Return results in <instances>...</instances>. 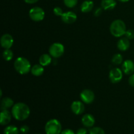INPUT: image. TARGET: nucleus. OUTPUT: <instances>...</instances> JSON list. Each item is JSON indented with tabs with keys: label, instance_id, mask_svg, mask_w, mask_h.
Returning <instances> with one entry per match:
<instances>
[{
	"label": "nucleus",
	"instance_id": "f257e3e1",
	"mask_svg": "<svg viewBox=\"0 0 134 134\" xmlns=\"http://www.w3.org/2000/svg\"><path fill=\"white\" fill-rule=\"evenodd\" d=\"M11 113L17 120L23 121L26 120L30 115V109L24 103H17L12 107Z\"/></svg>",
	"mask_w": 134,
	"mask_h": 134
},
{
	"label": "nucleus",
	"instance_id": "f03ea898",
	"mask_svg": "<svg viewBox=\"0 0 134 134\" xmlns=\"http://www.w3.org/2000/svg\"><path fill=\"white\" fill-rule=\"evenodd\" d=\"M15 70L19 74L26 75L31 71V65L27 59L24 57H18L16 59L14 63Z\"/></svg>",
	"mask_w": 134,
	"mask_h": 134
},
{
	"label": "nucleus",
	"instance_id": "7ed1b4c3",
	"mask_svg": "<svg viewBox=\"0 0 134 134\" xmlns=\"http://www.w3.org/2000/svg\"><path fill=\"white\" fill-rule=\"evenodd\" d=\"M126 26L121 20H115L110 26V32L115 37H120L125 35Z\"/></svg>",
	"mask_w": 134,
	"mask_h": 134
},
{
	"label": "nucleus",
	"instance_id": "20e7f679",
	"mask_svg": "<svg viewBox=\"0 0 134 134\" xmlns=\"http://www.w3.org/2000/svg\"><path fill=\"white\" fill-rule=\"evenodd\" d=\"M46 134H60L62 132L61 123L56 119H51L45 124Z\"/></svg>",
	"mask_w": 134,
	"mask_h": 134
},
{
	"label": "nucleus",
	"instance_id": "39448f33",
	"mask_svg": "<svg viewBox=\"0 0 134 134\" xmlns=\"http://www.w3.org/2000/svg\"><path fill=\"white\" fill-rule=\"evenodd\" d=\"M65 51L64 46L62 43H54L49 48V54L52 58H58L63 56Z\"/></svg>",
	"mask_w": 134,
	"mask_h": 134
},
{
	"label": "nucleus",
	"instance_id": "423d86ee",
	"mask_svg": "<svg viewBox=\"0 0 134 134\" xmlns=\"http://www.w3.org/2000/svg\"><path fill=\"white\" fill-rule=\"evenodd\" d=\"M44 10L39 7H34L31 8L29 12V16L30 18L35 22H40L42 21L44 18Z\"/></svg>",
	"mask_w": 134,
	"mask_h": 134
},
{
	"label": "nucleus",
	"instance_id": "0eeeda50",
	"mask_svg": "<svg viewBox=\"0 0 134 134\" xmlns=\"http://www.w3.org/2000/svg\"><path fill=\"white\" fill-rule=\"evenodd\" d=\"M122 70L120 68H115L111 69L109 72V77L112 83H118L122 79Z\"/></svg>",
	"mask_w": 134,
	"mask_h": 134
},
{
	"label": "nucleus",
	"instance_id": "6e6552de",
	"mask_svg": "<svg viewBox=\"0 0 134 134\" xmlns=\"http://www.w3.org/2000/svg\"><path fill=\"white\" fill-rule=\"evenodd\" d=\"M80 97H81V100L82 102L86 104H90L92 103L95 99V95L93 91L89 89H85L82 90L80 94Z\"/></svg>",
	"mask_w": 134,
	"mask_h": 134
},
{
	"label": "nucleus",
	"instance_id": "1a4fd4ad",
	"mask_svg": "<svg viewBox=\"0 0 134 134\" xmlns=\"http://www.w3.org/2000/svg\"><path fill=\"white\" fill-rule=\"evenodd\" d=\"M0 43L3 48L5 49H9L11 48L14 43V39L11 35L9 34H5L1 36Z\"/></svg>",
	"mask_w": 134,
	"mask_h": 134
},
{
	"label": "nucleus",
	"instance_id": "9d476101",
	"mask_svg": "<svg viewBox=\"0 0 134 134\" xmlns=\"http://www.w3.org/2000/svg\"><path fill=\"white\" fill-rule=\"evenodd\" d=\"M85 105L82 102L80 101H75L71 103V109L72 112L77 115H81L85 111Z\"/></svg>",
	"mask_w": 134,
	"mask_h": 134
},
{
	"label": "nucleus",
	"instance_id": "9b49d317",
	"mask_svg": "<svg viewBox=\"0 0 134 134\" xmlns=\"http://www.w3.org/2000/svg\"><path fill=\"white\" fill-rule=\"evenodd\" d=\"M77 16L75 13L72 11H68L63 13L61 16V19L64 23L71 24L77 20Z\"/></svg>",
	"mask_w": 134,
	"mask_h": 134
},
{
	"label": "nucleus",
	"instance_id": "f8f14e48",
	"mask_svg": "<svg viewBox=\"0 0 134 134\" xmlns=\"http://www.w3.org/2000/svg\"><path fill=\"white\" fill-rule=\"evenodd\" d=\"M122 70L124 74L132 75L134 73V62L131 60H126L122 65Z\"/></svg>",
	"mask_w": 134,
	"mask_h": 134
},
{
	"label": "nucleus",
	"instance_id": "ddd939ff",
	"mask_svg": "<svg viewBox=\"0 0 134 134\" xmlns=\"http://www.w3.org/2000/svg\"><path fill=\"white\" fill-rule=\"evenodd\" d=\"M82 124L86 128H92L95 124V119L91 114H86L82 118Z\"/></svg>",
	"mask_w": 134,
	"mask_h": 134
},
{
	"label": "nucleus",
	"instance_id": "4468645a",
	"mask_svg": "<svg viewBox=\"0 0 134 134\" xmlns=\"http://www.w3.org/2000/svg\"><path fill=\"white\" fill-rule=\"evenodd\" d=\"M12 113L8 110H1L0 114V123L2 126H5L9 124L11 120Z\"/></svg>",
	"mask_w": 134,
	"mask_h": 134
},
{
	"label": "nucleus",
	"instance_id": "2eb2a0df",
	"mask_svg": "<svg viewBox=\"0 0 134 134\" xmlns=\"http://www.w3.org/2000/svg\"><path fill=\"white\" fill-rule=\"evenodd\" d=\"M130 42L129 39L126 37L119 39L117 43V47L120 51H127L130 48Z\"/></svg>",
	"mask_w": 134,
	"mask_h": 134
},
{
	"label": "nucleus",
	"instance_id": "dca6fc26",
	"mask_svg": "<svg viewBox=\"0 0 134 134\" xmlns=\"http://www.w3.org/2000/svg\"><path fill=\"white\" fill-rule=\"evenodd\" d=\"M101 5L104 10H113L116 7V2L115 0H102Z\"/></svg>",
	"mask_w": 134,
	"mask_h": 134
},
{
	"label": "nucleus",
	"instance_id": "f3484780",
	"mask_svg": "<svg viewBox=\"0 0 134 134\" xmlns=\"http://www.w3.org/2000/svg\"><path fill=\"white\" fill-rule=\"evenodd\" d=\"M94 8V2L90 0H86L81 5V10L84 13H89Z\"/></svg>",
	"mask_w": 134,
	"mask_h": 134
},
{
	"label": "nucleus",
	"instance_id": "a211bd4d",
	"mask_svg": "<svg viewBox=\"0 0 134 134\" xmlns=\"http://www.w3.org/2000/svg\"><path fill=\"white\" fill-rule=\"evenodd\" d=\"M14 105V101L10 98H5L1 102V109L7 110L10 107H13Z\"/></svg>",
	"mask_w": 134,
	"mask_h": 134
},
{
	"label": "nucleus",
	"instance_id": "6ab92c4d",
	"mask_svg": "<svg viewBox=\"0 0 134 134\" xmlns=\"http://www.w3.org/2000/svg\"><path fill=\"white\" fill-rule=\"evenodd\" d=\"M44 71V69L43 65H41V64H35L34 66L31 67V73L33 75L39 77L43 74Z\"/></svg>",
	"mask_w": 134,
	"mask_h": 134
},
{
	"label": "nucleus",
	"instance_id": "aec40b11",
	"mask_svg": "<svg viewBox=\"0 0 134 134\" xmlns=\"http://www.w3.org/2000/svg\"><path fill=\"white\" fill-rule=\"evenodd\" d=\"M52 63V56L47 54L41 55L39 58V64L43 67L48 66Z\"/></svg>",
	"mask_w": 134,
	"mask_h": 134
},
{
	"label": "nucleus",
	"instance_id": "412c9836",
	"mask_svg": "<svg viewBox=\"0 0 134 134\" xmlns=\"http://www.w3.org/2000/svg\"><path fill=\"white\" fill-rule=\"evenodd\" d=\"M20 130L15 126H8L4 129V134H19Z\"/></svg>",
	"mask_w": 134,
	"mask_h": 134
},
{
	"label": "nucleus",
	"instance_id": "4be33fe9",
	"mask_svg": "<svg viewBox=\"0 0 134 134\" xmlns=\"http://www.w3.org/2000/svg\"><path fill=\"white\" fill-rule=\"evenodd\" d=\"M14 54L13 51L9 48V49H5L3 52V58L6 61H10L13 59Z\"/></svg>",
	"mask_w": 134,
	"mask_h": 134
},
{
	"label": "nucleus",
	"instance_id": "5701e85b",
	"mask_svg": "<svg viewBox=\"0 0 134 134\" xmlns=\"http://www.w3.org/2000/svg\"><path fill=\"white\" fill-rule=\"evenodd\" d=\"M123 62V58L120 54H116L112 58V62L115 65H119L121 64Z\"/></svg>",
	"mask_w": 134,
	"mask_h": 134
},
{
	"label": "nucleus",
	"instance_id": "b1692460",
	"mask_svg": "<svg viewBox=\"0 0 134 134\" xmlns=\"http://www.w3.org/2000/svg\"><path fill=\"white\" fill-rule=\"evenodd\" d=\"M89 134H105V133L100 127H94L90 130Z\"/></svg>",
	"mask_w": 134,
	"mask_h": 134
},
{
	"label": "nucleus",
	"instance_id": "393cba45",
	"mask_svg": "<svg viewBox=\"0 0 134 134\" xmlns=\"http://www.w3.org/2000/svg\"><path fill=\"white\" fill-rule=\"evenodd\" d=\"M64 3L68 7L73 8L78 3V0H64Z\"/></svg>",
	"mask_w": 134,
	"mask_h": 134
},
{
	"label": "nucleus",
	"instance_id": "a878e982",
	"mask_svg": "<svg viewBox=\"0 0 134 134\" xmlns=\"http://www.w3.org/2000/svg\"><path fill=\"white\" fill-rule=\"evenodd\" d=\"M125 37L128 38L129 40H132L134 39V31L133 30H126L125 33Z\"/></svg>",
	"mask_w": 134,
	"mask_h": 134
},
{
	"label": "nucleus",
	"instance_id": "bb28decb",
	"mask_svg": "<svg viewBox=\"0 0 134 134\" xmlns=\"http://www.w3.org/2000/svg\"><path fill=\"white\" fill-rule=\"evenodd\" d=\"M54 14L56 16H62V15L63 14L64 12H63L62 9L60 7H56L53 10Z\"/></svg>",
	"mask_w": 134,
	"mask_h": 134
},
{
	"label": "nucleus",
	"instance_id": "cd10ccee",
	"mask_svg": "<svg viewBox=\"0 0 134 134\" xmlns=\"http://www.w3.org/2000/svg\"><path fill=\"white\" fill-rule=\"evenodd\" d=\"M30 131V128L27 125H23L20 128V132L23 134L27 133Z\"/></svg>",
	"mask_w": 134,
	"mask_h": 134
},
{
	"label": "nucleus",
	"instance_id": "c85d7f7f",
	"mask_svg": "<svg viewBox=\"0 0 134 134\" xmlns=\"http://www.w3.org/2000/svg\"><path fill=\"white\" fill-rule=\"evenodd\" d=\"M102 12H103V9L102 7H98L97 9H95L94 12V14L96 16H99L101 14H102Z\"/></svg>",
	"mask_w": 134,
	"mask_h": 134
},
{
	"label": "nucleus",
	"instance_id": "c756f323",
	"mask_svg": "<svg viewBox=\"0 0 134 134\" xmlns=\"http://www.w3.org/2000/svg\"><path fill=\"white\" fill-rule=\"evenodd\" d=\"M88 133V131L86 128H79L78 130L76 132V134H87Z\"/></svg>",
	"mask_w": 134,
	"mask_h": 134
},
{
	"label": "nucleus",
	"instance_id": "7c9ffc66",
	"mask_svg": "<svg viewBox=\"0 0 134 134\" xmlns=\"http://www.w3.org/2000/svg\"><path fill=\"white\" fill-rule=\"evenodd\" d=\"M128 82H129V85H130L131 86L134 87V73H133L132 75H131L130 77H129Z\"/></svg>",
	"mask_w": 134,
	"mask_h": 134
},
{
	"label": "nucleus",
	"instance_id": "2f4dec72",
	"mask_svg": "<svg viewBox=\"0 0 134 134\" xmlns=\"http://www.w3.org/2000/svg\"><path fill=\"white\" fill-rule=\"evenodd\" d=\"M60 134H75L74 133L73 130L70 129H66V130H64L62 131L61 133Z\"/></svg>",
	"mask_w": 134,
	"mask_h": 134
},
{
	"label": "nucleus",
	"instance_id": "473e14b6",
	"mask_svg": "<svg viewBox=\"0 0 134 134\" xmlns=\"http://www.w3.org/2000/svg\"><path fill=\"white\" fill-rule=\"evenodd\" d=\"M26 3H28V4H34L35 3L37 2L39 0H24Z\"/></svg>",
	"mask_w": 134,
	"mask_h": 134
},
{
	"label": "nucleus",
	"instance_id": "72a5a7b5",
	"mask_svg": "<svg viewBox=\"0 0 134 134\" xmlns=\"http://www.w3.org/2000/svg\"><path fill=\"white\" fill-rule=\"evenodd\" d=\"M119 1H120V2H122V3H126V2H128V1H129L130 0H119Z\"/></svg>",
	"mask_w": 134,
	"mask_h": 134
},
{
	"label": "nucleus",
	"instance_id": "f704fd0d",
	"mask_svg": "<svg viewBox=\"0 0 134 134\" xmlns=\"http://www.w3.org/2000/svg\"><path fill=\"white\" fill-rule=\"evenodd\" d=\"M35 134H41V133H35Z\"/></svg>",
	"mask_w": 134,
	"mask_h": 134
}]
</instances>
